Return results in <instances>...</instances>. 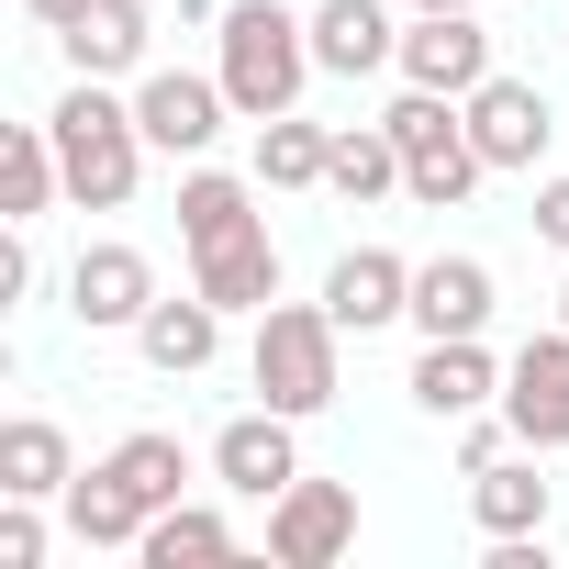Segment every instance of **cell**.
I'll return each instance as SVG.
<instances>
[{
	"label": "cell",
	"mask_w": 569,
	"mask_h": 569,
	"mask_svg": "<svg viewBox=\"0 0 569 569\" xmlns=\"http://www.w3.org/2000/svg\"><path fill=\"white\" fill-rule=\"evenodd\" d=\"M146 34H157L146 0H90V12H79L57 46H68V68H79V79H123V68H146Z\"/></svg>",
	"instance_id": "ac0fdd59"
},
{
	"label": "cell",
	"mask_w": 569,
	"mask_h": 569,
	"mask_svg": "<svg viewBox=\"0 0 569 569\" xmlns=\"http://www.w3.org/2000/svg\"><path fill=\"white\" fill-rule=\"evenodd\" d=\"M246 223H257V179H234V168H190L179 179V234L190 246H223Z\"/></svg>",
	"instance_id": "484cf974"
},
{
	"label": "cell",
	"mask_w": 569,
	"mask_h": 569,
	"mask_svg": "<svg viewBox=\"0 0 569 569\" xmlns=\"http://www.w3.org/2000/svg\"><path fill=\"white\" fill-rule=\"evenodd\" d=\"M358 547V491L347 480H291L268 502V558L279 569H336Z\"/></svg>",
	"instance_id": "5b68a950"
},
{
	"label": "cell",
	"mask_w": 569,
	"mask_h": 569,
	"mask_svg": "<svg viewBox=\"0 0 569 569\" xmlns=\"http://www.w3.org/2000/svg\"><path fill=\"white\" fill-rule=\"evenodd\" d=\"M502 425H513L536 458L569 447V325H547V336L513 347V369H502Z\"/></svg>",
	"instance_id": "8992f818"
},
{
	"label": "cell",
	"mask_w": 569,
	"mask_h": 569,
	"mask_svg": "<svg viewBox=\"0 0 569 569\" xmlns=\"http://www.w3.org/2000/svg\"><path fill=\"white\" fill-rule=\"evenodd\" d=\"M112 469H123V480H134V491H146V513H168V502H179V491H190V447H179V436H168V425H134V436H123V447H112Z\"/></svg>",
	"instance_id": "4316f807"
},
{
	"label": "cell",
	"mask_w": 569,
	"mask_h": 569,
	"mask_svg": "<svg viewBox=\"0 0 569 569\" xmlns=\"http://www.w3.org/2000/svg\"><path fill=\"white\" fill-rule=\"evenodd\" d=\"M134 347H146V369H168V380H190V369H212V347H223V302L212 291H190V302H146V325H134Z\"/></svg>",
	"instance_id": "e0dca14e"
},
{
	"label": "cell",
	"mask_w": 569,
	"mask_h": 569,
	"mask_svg": "<svg viewBox=\"0 0 569 569\" xmlns=\"http://www.w3.org/2000/svg\"><path fill=\"white\" fill-rule=\"evenodd\" d=\"M0 569H46V502L0 491Z\"/></svg>",
	"instance_id": "83f0119b"
},
{
	"label": "cell",
	"mask_w": 569,
	"mask_h": 569,
	"mask_svg": "<svg viewBox=\"0 0 569 569\" xmlns=\"http://www.w3.org/2000/svg\"><path fill=\"white\" fill-rule=\"evenodd\" d=\"M223 79H190V68H146L134 79V123H146V146L157 157H201L212 134H223Z\"/></svg>",
	"instance_id": "ba28073f"
},
{
	"label": "cell",
	"mask_w": 569,
	"mask_h": 569,
	"mask_svg": "<svg viewBox=\"0 0 569 569\" xmlns=\"http://www.w3.org/2000/svg\"><path fill=\"white\" fill-rule=\"evenodd\" d=\"M558 325H569V291H558Z\"/></svg>",
	"instance_id": "d6a6232c"
},
{
	"label": "cell",
	"mask_w": 569,
	"mask_h": 569,
	"mask_svg": "<svg viewBox=\"0 0 569 569\" xmlns=\"http://www.w3.org/2000/svg\"><path fill=\"white\" fill-rule=\"evenodd\" d=\"M402 79L469 101V90L491 79V34H480V12H413V34H402Z\"/></svg>",
	"instance_id": "7c38bea8"
},
{
	"label": "cell",
	"mask_w": 569,
	"mask_h": 569,
	"mask_svg": "<svg viewBox=\"0 0 569 569\" xmlns=\"http://www.w3.org/2000/svg\"><path fill=\"white\" fill-rule=\"evenodd\" d=\"M190 291H212L223 313H268V302H279V246H268V223H246V234H223V246H190Z\"/></svg>",
	"instance_id": "9a60e30c"
},
{
	"label": "cell",
	"mask_w": 569,
	"mask_h": 569,
	"mask_svg": "<svg viewBox=\"0 0 569 569\" xmlns=\"http://www.w3.org/2000/svg\"><path fill=\"white\" fill-rule=\"evenodd\" d=\"M413 402H425L436 425H469V413H491V402H502V369H491V347H480V336H425V358H413Z\"/></svg>",
	"instance_id": "4fadbf2b"
},
{
	"label": "cell",
	"mask_w": 569,
	"mask_h": 569,
	"mask_svg": "<svg viewBox=\"0 0 569 569\" xmlns=\"http://www.w3.org/2000/svg\"><path fill=\"white\" fill-rule=\"evenodd\" d=\"M547 134H558V112H547V90H536V79H502V68H491V79L469 90V146H480L491 168H536V157H547Z\"/></svg>",
	"instance_id": "30bf717a"
},
{
	"label": "cell",
	"mask_w": 569,
	"mask_h": 569,
	"mask_svg": "<svg viewBox=\"0 0 569 569\" xmlns=\"http://www.w3.org/2000/svg\"><path fill=\"white\" fill-rule=\"evenodd\" d=\"M223 101L246 112V123H268V112H302V90L325 79L313 68V12H279V0H223Z\"/></svg>",
	"instance_id": "6da1fadb"
},
{
	"label": "cell",
	"mask_w": 569,
	"mask_h": 569,
	"mask_svg": "<svg viewBox=\"0 0 569 569\" xmlns=\"http://www.w3.org/2000/svg\"><path fill=\"white\" fill-rule=\"evenodd\" d=\"M502 447H525V436H513V425H469V436H458V469H491Z\"/></svg>",
	"instance_id": "f1b7e54d"
},
{
	"label": "cell",
	"mask_w": 569,
	"mask_h": 569,
	"mask_svg": "<svg viewBox=\"0 0 569 569\" xmlns=\"http://www.w3.org/2000/svg\"><path fill=\"white\" fill-rule=\"evenodd\" d=\"M469 513H480V536H547L558 480L536 469V447L525 458H491V469H469Z\"/></svg>",
	"instance_id": "2e32d148"
},
{
	"label": "cell",
	"mask_w": 569,
	"mask_h": 569,
	"mask_svg": "<svg viewBox=\"0 0 569 569\" xmlns=\"http://www.w3.org/2000/svg\"><path fill=\"white\" fill-rule=\"evenodd\" d=\"M413 325L425 336H480L491 325V268L480 257H425L413 268Z\"/></svg>",
	"instance_id": "d6986e66"
},
{
	"label": "cell",
	"mask_w": 569,
	"mask_h": 569,
	"mask_svg": "<svg viewBox=\"0 0 569 569\" xmlns=\"http://www.w3.org/2000/svg\"><path fill=\"white\" fill-rule=\"evenodd\" d=\"M134 558H146V569H212V558H234V525H223L212 502H168V513L134 536Z\"/></svg>",
	"instance_id": "603a6c76"
},
{
	"label": "cell",
	"mask_w": 569,
	"mask_h": 569,
	"mask_svg": "<svg viewBox=\"0 0 569 569\" xmlns=\"http://www.w3.org/2000/svg\"><path fill=\"white\" fill-rule=\"evenodd\" d=\"M536 234L569 257V179H547V190H536Z\"/></svg>",
	"instance_id": "f546056e"
},
{
	"label": "cell",
	"mask_w": 569,
	"mask_h": 569,
	"mask_svg": "<svg viewBox=\"0 0 569 569\" xmlns=\"http://www.w3.org/2000/svg\"><path fill=\"white\" fill-rule=\"evenodd\" d=\"M46 134H57V168H68V201H79V212H123V201H134V179H146V123H134V101H112L101 79H79V90L46 112Z\"/></svg>",
	"instance_id": "7a4b0ae2"
},
{
	"label": "cell",
	"mask_w": 569,
	"mask_h": 569,
	"mask_svg": "<svg viewBox=\"0 0 569 569\" xmlns=\"http://www.w3.org/2000/svg\"><path fill=\"white\" fill-rule=\"evenodd\" d=\"M57 190H68L57 134H46V123H12V134H0V223H34Z\"/></svg>",
	"instance_id": "7402d4cb"
},
{
	"label": "cell",
	"mask_w": 569,
	"mask_h": 569,
	"mask_svg": "<svg viewBox=\"0 0 569 569\" xmlns=\"http://www.w3.org/2000/svg\"><path fill=\"white\" fill-rule=\"evenodd\" d=\"M68 480H79V458H68V436H57L46 413H12V425H0V491L68 502Z\"/></svg>",
	"instance_id": "44dd1931"
},
{
	"label": "cell",
	"mask_w": 569,
	"mask_h": 569,
	"mask_svg": "<svg viewBox=\"0 0 569 569\" xmlns=\"http://www.w3.org/2000/svg\"><path fill=\"white\" fill-rule=\"evenodd\" d=\"M291 425H302V413H268V402H257V413H234V425L212 436V480H223V491H246V502H279V491L302 480Z\"/></svg>",
	"instance_id": "9c48e42d"
},
{
	"label": "cell",
	"mask_w": 569,
	"mask_h": 569,
	"mask_svg": "<svg viewBox=\"0 0 569 569\" xmlns=\"http://www.w3.org/2000/svg\"><path fill=\"white\" fill-rule=\"evenodd\" d=\"M336 313L325 302H268L257 313V347H246V380L268 413H325L336 402Z\"/></svg>",
	"instance_id": "277c9868"
},
{
	"label": "cell",
	"mask_w": 569,
	"mask_h": 569,
	"mask_svg": "<svg viewBox=\"0 0 569 569\" xmlns=\"http://www.w3.org/2000/svg\"><path fill=\"white\" fill-rule=\"evenodd\" d=\"M325 313H336L347 336H380V325H413V268H402L391 246H347V257L325 268Z\"/></svg>",
	"instance_id": "8fae6325"
},
{
	"label": "cell",
	"mask_w": 569,
	"mask_h": 569,
	"mask_svg": "<svg viewBox=\"0 0 569 569\" xmlns=\"http://www.w3.org/2000/svg\"><path fill=\"white\" fill-rule=\"evenodd\" d=\"M146 525H157V513H146V491H134V480H123L112 458L68 480V536H79V547H134Z\"/></svg>",
	"instance_id": "ffe728a7"
},
{
	"label": "cell",
	"mask_w": 569,
	"mask_h": 569,
	"mask_svg": "<svg viewBox=\"0 0 569 569\" xmlns=\"http://www.w3.org/2000/svg\"><path fill=\"white\" fill-rule=\"evenodd\" d=\"M325 157H336V134L302 123V112H268L257 123V190H325Z\"/></svg>",
	"instance_id": "cb8c5ba5"
},
{
	"label": "cell",
	"mask_w": 569,
	"mask_h": 569,
	"mask_svg": "<svg viewBox=\"0 0 569 569\" xmlns=\"http://www.w3.org/2000/svg\"><path fill=\"white\" fill-rule=\"evenodd\" d=\"M313 68H325V79L402 68V23L380 12V0H313Z\"/></svg>",
	"instance_id": "5bb4252c"
},
{
	"label": "cell",
	"mask_w": 569,
	"mask_h": 569,
	"mask_svg": "<svg viewBox=\"0 0 569 569\" xmlns=\"http://www.w3.org/2000/svg\"><path fill=\"white\" fill-rule=\"evenodd\" d=\"M325 190H336V201H380V190H402V146H391V123H336Z\"/></svg>",
	"instance_id": "d4e9b609"
},
{
	"label": "cell",
	"mask_w": 569,
	"mask_h": 569,
	"mask_svg": "<svg viewBox=\"0 0 569 569\" xmlns=\"http://www.w3.org/2000/svg\"><path fill=\"white\" fill-rule=\"evenodd\" d=\"M146 302H157L146 246H123V234L79 246V268H68V313H79L90 336H134V325H146Z\"/></svg>",
	"instance_id": "52a82bcc"
},
{
	"label": "cell",
	"mask_w": 569,
	"mask_h": 569,
	"mask_svg": "<svg viewBox=\"0 0 569 569\" xmlns=\"http://www.w3.org/2000/svg\"><path fill=\"white\" fill-rule=\"evenodd\" d=\"M380 123H391V146H402V190H413L425 212H458V201L491 179V157L469 146V101H447V90H413V79H402V101H391Z\"/></svg>",
	"instance_id": "3957f363"
},
{
	"label": "cell",
	"mask_w": 569,
	"mask_h": 569,
	"mask_svg": "<svg viewBox=\"0 0 569 569\" xmlns=\"http://www.w3.org/2000/svg\"><path fill=\"white\" fill-rule=\"evenodd\" d=\"M23 12H34V23H57V34H68V23H79V12H90V0H23Z\"/></svg>",
	"instance_id": "4dcf8cb0"
},
{
	"label": "cell",
	"mask_w": 569,
	"mask_h": 569,
	"mask_svg": "<svg viewBox=\"0 0 569 569\" xmlns=\"http://www.w3.org/2000/svg\"><path fill=\"white\" fill-rule=\"evenodd\" d=\"M413 12H480V0H413Z\"/></svg>",
	"instance_id": "1f68e13d"
}]
</instances>
